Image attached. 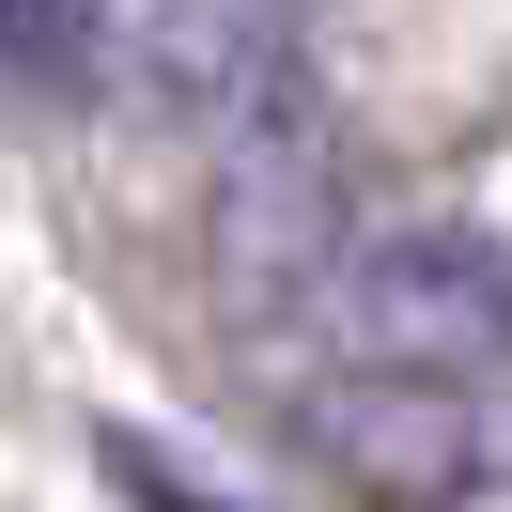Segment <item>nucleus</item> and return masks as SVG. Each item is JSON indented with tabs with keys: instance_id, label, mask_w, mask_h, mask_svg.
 Masks as SVG:
<instances>
[{
	"instance_id": "obj_2",
	"label": "nucleus",
	"mask_w": 512,
	"mask_h": 512,
	"mask_svg": "<svg viewBox=\"0 0 512 512\" xmlns=\"http://www.w3.org/2000/svg\"><path fill=\"white\" fill-rule=\"evenodd\" d=\"M109 32H125L109 0H0V63L32 78V94H78V78L109 63Z\"/></svg>"
},
{
	"instance_id": "obj_3",
	"label": "nucleus",
	"mask_w": 512,
	"mask_h": 512,
	"mask_svg": "<svg viewBox=\"0 0 512 512\" xmlns=\"http://www.w3.org/2000/svg\"><path fill=\"white\" fill-rule=\"evenodd\" d=\"M109 466H125V497H140V512H233V497H202L187 466H156V450H109Z\"/></svg>"
},
{
	"instance_id": "obj_1",
	"label": "nucleus",
	"mask_w": 512,
	"mask_h": 512,
	"mask_svg": "<svg viewBox=\"0 0 512 512\" xmlns=\"http://www.w3.org/2000/svg\"><path fill=\"white\" fill-rule=\"evenodd\" d=\"M326 326L357 373H512V264L481 233H342L326 264Z\"/></svg>"
}]
</instances>
